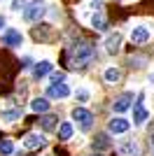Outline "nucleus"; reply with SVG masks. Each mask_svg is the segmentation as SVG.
Masks as SVG:
<instances>
[{
  "label": "nucleus",
  "instance_id": "17",
  "mask_svg": "<svg viewBox=\"0 0 154 156\" xmlns=\"http://www.w3.org/2000/svg\"><path fill=\"white\" fill-rule=\"evenodd\" d=\"M31 110L33 112H47L49 110V100H47V98H35L31 103Z\"/></svg>",
  "mask_w": 154,
  "mask_h": 156
},
{
  "label": "nucleus",
  "instance_id": "3",
  "mask_svg": "<svg viewBox=\"0 0 154 156\" xmlns=\"http://www.w3.org/2000/svg\"><path fill=\"white\" fill-rule=\"evenodd\" d=\"M103 47H105V51L110 56L119 54V49H122V33H108L105 40H103Z\"/></svg>",
  "mask_w": 154,
  "mask_h": 156
},
{
  "label": "nucleus",
  "instance_id": "24",
  "mask_svg": "<svg viewBox=\"0 0 154 156\" xmlns=\"http://www.w3.org/2000/svg\"><path fill=\"white\" fill-rule=\"evenodd\" d=\"M26 7V0H12V9L14 12H19V9H24Z\"/></svg>",
  "mask_w": 154,
  "mask_h": 156
},
{
  "label": "nucleus",
  "instance_id": "8",
  "mask_svg": "<svg viewBox=\"0 0 154 156\" xmlns=\"http://www.w3.org/2000/svg\"><path fill=\"white\" fill-rule=\"evenodd\" d=\"M47 144L45 135H40V133H28V135L24 137V147L26 149H42Z\"/></svg>",
  "mask_w": 154,
  "mask_h": 156
},
{
  "label": "nucleus",
  "instance_id": "12",
  "mask_svg": "<svg viewBox=\"0 0 154 156\" xmlns=\"http://www.w3.org/2000/svg\"><path fill=\"white\" fill-rule=\"evenodd\" d=\"M51 70H54L51 61H40V63H35V68H33V77H35V79H42V77H47Z\"/></svg>",
  "mask_w": 154,
  "mask_h": 156
},
{
  "label": "nucleus",
  "instance_id": "4",
  "mask_svg": "<svg viewBox=\"0 0 154 156\" xmlns=\"http://www.w3.org/2000/svg\"><path fill=\"white\" fill-rule=\"evenodd\" d=\"M72 119L79 124L82 130H89L91 124H94V114H91L89 110H84V107H75V110H72Z\"/></svg>",
  "mask_w": 154,
  "mask_h": 156
},
{
  "label": "nucleus",
  "instance_id": "28",
  "mask_svg": "<svg viewBox=\"0 0 154 156\" xmlns=\"http://www.w3.org/2000/svg\"><path fill=\"white\" fill-rule=\"evenodd\" d=\"M94 156H96V154H94Z\"/></svg>",
  "mask_w": 154,
  "mask_h": 156
},
{
  "label": "nucleus",
  "instance_id": "16",
  "mask_svg": "<svg viewBox=\"0 0 154 156\" xmlns=\"http://www.w3.org/2000/svg\"><path fill=\"white\" fill-rule=\"evenodd\" d=\"M103 77H105V82H110V84H117V82L122 79V70H117V68H108V70L103 72Z\"/></svg>",
  "mask_w": 154,
  "mask_h": 156
},
{
  "label": "nucleus",
  "instance_id": "22",
  "mask_svg": "<svg viewBox=\"0 0 154 156\" xmlns=\"http://www.w3.org/2000/svg\"><path fill=\"white\" fill-rule=\"evenodd\" d=\"M89 96H91V93H89V89H79V91L75 93V98L79 100V103H86V100H89Z\"/></svg>",
  "mask_w": 154,
  "mask_h": 156
},
{
  "label": "nucleus",
  "instance_id": "14",
  "mask_svg": "<svg viewBox=\"0 0 154 156\" xmlns=\"http://www.w3.org/2000/svg\"><path fill=\"white\" fill-rule=\"evenodd\" d=\"M91 26L96 28V30H105V28H108V21H105L103 9H96V12L91 14Z\"/></svg>",
  "mask_w": 154,
  "mask_h": 156
},
{
  "label": "nucleus",
  "instance_id": "11",
  "mask_svg": "<svg viewBox=\"0 0 154 156\" xmlns=\"http://www.w3.org/2000/svg\"><path fill=\"white\" fill-rule=\"evenodd\" d=\"M47 96H49V98H68V96H70V86L63 84V82L51 84L49 89H47Z\"/></svg>",
  "mask_w": 154,
  "mask_h": 156
},
{
  "label": "nucleus",
  "instance_id": "20",
  "mask_svg": "<svg viewBox=\"0 0 154 156\" xmlns=\"http://www.w3.org/2000/svg\"><path fill=\"white\" fill-rule=\"evenodd\" d=\"M0 154H2V156H12L14 154V142H12V140H7V137L0 140Z\"/></svg>",
  "mask_w": 154,
  "mask_h": 156
},
{
  "label": "nucleus",
  "instance_id": "9",
  "mask_svg": "<svg viewBox=\"0 0 154 156\" xmlns=\"http://www.w3.org/2000/svg\"><path fill=\"white\" fill-rule=\"evenodd\" d=\"M149 40V28L147 26H133L131 28V42L133 44H145Z\"/></svg>",
  "mask_w": 154,
  "mask_h": 156
},
{
  "label": "nucleus",
  "instance_id": "5",
  "mask_svg": "<svg viewBox=\"0 0 154 156\" xmlns=\"http://www.w3.org/2000/svg\"><path fill=\"white\" fill-rule=\"evenodd\" d=\"M133 91H126V93H122V96L117 98L115 103H112V110L117 112V114H124V112H128L131 110V105H133Z\"/></svg>",
  "mask_w": 154,
  "mask_h": 156
},
{
  "label": "nucleus",
  "instance_id": "7",
  "mask_svg": "<svg viewBox=\"0 0 154 156\" xmlns=\"http://www.w3.org/2000/svg\"><path fill=\"white\" fill-rule=\"evenodd\" d=\"M131 128V121L124 117H115L112 121L108 124V130L112 133V135H122V133H126V130Z\"/></svg>",
  "mask_w": 154,
  "mask_h": 156
},
{
  "label": "nucleus",
  "instance_id": "1",
  "mask_svg": "<svg viewBox=\"0 0 154 156\" xmlns=\"http://www.w3.org/2000/svg\"><path fill=\"white\" fill-rule=\"evenodd\" d=\"M94 58H96V47L91 42H82V44H75L70 49V65L72 68H84Z\"/></svg>",
  "mask_w": 154,
  "mask_h": 156
},
{
  "label": "nucleus",
  "instance_id": "27",
  "mask_svg": "<svg viewBox=\"0 0 154 156\" xmlns=\"http://www.w3.org/2000/svg\"><path fill=\"white\" fill-rule=\"evenodd\" d=\"M119 2H124V0H119Z\"/></svg>",
  "mask_w": 154,
  "mask_h": 156
},
{
  "label": "nucleus",
  "instance_id": "10",
  "mask_svg": "<svg viewBox=\"0 0 154 156\" xmlns=\"http://www.w3.org/2000/svg\"><path fill=\"white\" fill-rule=\"evenodd\" d=\"M131 107H133V124H135V126H142V124L149 119L147 107H145L142 103H135V105H131Z\"/></svg>",
  "mask_w": 154,
  "mask_h": 156
},
{
  "label": "nucleus",
  "instance_id": "23",
  "mask_svg": "<svg viewBox=\"0 0 154 156\" xmlns=\"http://www.w3.org/2000/svg\"><path fill=\"white\" fill-rule=\"evenodd\" d=\"M19 117H21V112H2L5 121H14V119H19Z\"/></svg>",
  "mask_w": 154,
  "mask_h": 156
},
{
  "label": "nucleus",
  "instance_id": "15",
  "mask_svg": "<svg viewBox=\"0 0 154 156\" xmlns=\"http://www.w3.org/2000/svg\"><path fill=\"white\" fill-rule=\"evenodd\" d=\"M110 147H112V142H110L108 133H98V135H96V140H94V149L105 151V149H110Z\"/></svg>",
  "mask_w": 154,
  "mask_h": 156
},
{
  "label": "nucleus",
  "instance_id": "19",
  "mask_svg": "<svg viewBox=\"0 0 154 156\" xmlns=\"http://www.w3.org/2000/svg\"><path fill=\"white\" fill-rule=\"evenodd\" d=\"M56 121H58V119L54 117V114H47V117L40 119V126H42V130H54V128H56Z\"/></svg>",
  "mask_w": 154,
  "mask_h": 156
},
{
  "label": "nucleus",
  "instance_id": "26",
  "mask_svg": "<svg viewBox=\"0 0 154 156\" xmlns=\"http://www.w3.org/2000/svg\"><path fill=\"white\" fill-rule=\"evenodd\" d=\"M152 144H154V135H152Z\"/></svg>",
  "mask_w": 154,
  "mask_h": 156
},
{
  "label": "nucleus",
  "instance_id": "6",
  "mask_svg": "<svg viewBox=\"0 0 154 156\" xmlns=\"http://www.w3.org/2000/svg\"><path fill=\"white\" fill-rule=\"evenodd\" d=\"M2 44L5 47H21L24 44V35H21L16 28H7L2 33Z\"/></svg>",
  "mask_w": 154,
  "mask_h": 156
},
{
  "label": "nucleus",
  "instance_id": "21",
  "mask_svg": "<svg viewBox=\"0 0 154 156\" xmlns=\"http://www.w3.org/2000/svg\"><path fill=\"white\" fill-rule=\"evenodd\" d=\"M49 82H51V84L65 82V75H63V72H54V70H51V72H49Z\"/></svg>",
  "mask_w": 154,
  "mask_h": 156
},
{
  "label": "nucleus",
  "instance_id": "13",
  "mask_svg": "<svg viewBox=\"0 0 154 156\" xmlns=\"http://www.w3.org/2000/svg\"><path fill=\"white\" fill-rule=\"evenodd\" d=\"M119 154L122 156H135L138 154V142L135 140H122L119 142Z\"/></svg>",
  "mask_w": 154,
  "mask_h": 156
},
{
  "label": "nucleus",
  "instance_id": "2",
  "mask_svg": "<svg viewBox=\"0 0 154 156\" xmlns=\"http://www.w3.org/2000/svg\"><path fill=\"white\" fill-rule=\"evenodd\" d=\"M45 14H47V9H45V5H42V0H33L28 7H24V19L28 21V23L40 21Z\"/></svg>",
  "mask_w": 154,
  "mask_h": 156
},
{
  "label": "nucleus",
  "instance_id": "18",
  "mask_svg": "<svg viewBox=\"0 0 154 156\" xmlns=\"http://www.w3.org/2000/svg\"><path fill=\"white\" fill-rule=\"evenodd\" d=\"M58 137L61 140H70L72 137V124L70 121H63V124L58 126Z\"/></svg>",
  "mask_w": 154,
  "mask_h": 156
},
{
  "label": "nucleus",
  "instance_id": "25",
  "mask_svg": "<svg viewBox=\"0 0 154 156\" xmlns=\"http://www.w3.org/2000/svg\"><path fill=\"white\" fill-rule=\"evenodd\" d=\"M2 28H5V16L0 14V30H2Z\"/></svg>",
  "mask_w": 154,
  "mask_h": 156
}]
</instances>
